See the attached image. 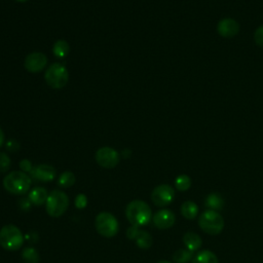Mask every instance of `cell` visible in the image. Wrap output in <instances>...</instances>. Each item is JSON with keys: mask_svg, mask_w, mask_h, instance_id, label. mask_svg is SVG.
<instances>
[{"mask_svg": "<svg viewBox=\"0 0 263 263\" xmlns=\"http://www.w3.org/2000/svg\"><path fill=\"white\" fill-rule=\"evenodd\" d=\"M125 216L132 225L139 227L147 225L150 222L152 218V212L147 202L136 199L126 205Z\"/></svg>", "mask_w": 263, "mask_h": 263, "instance_id": "1", "label": "cell"}, {"mask_svg": "<svg viewBox=\"0 0 263 263\" xmlns=\"http://www.w3.org/2000/svg\"><path fill=\"white\" fill-rule=\"evenodd\" d=\"M3 187L9 193L25 194L31 187V178L22 171H13L4 177Z\"/></svg>", "mask_w": 263, "mask_h": 263, "instance_id": "2", "label": "cell"}, {"mask_svg": "<svg viewBox=\"0 0 263 263\" xmlns=\"http://www.w3.org/2000/svg\"><path fill=\"white\" fill-rule=\"evenodd\" d=\"M24 243V235L15 225L8 224L0 229V245L7 251H16Z\"/></svg>", "mask_w": 263, "mask_h": 263, "instance_id": "3", "label": "cell"}, {"mask_svg": "<svg viewBox=\"0 0 263 263\" xmlns=\"http://www.w3.org/2000/svg\"><path fill=\"white\" fill-rule=\"evenodd\" d=\"M69 206V197L62 190H53L48 194L45 202L46 213L53 218L65 214Z\"/></svg>", "mask_w": 263, "mask_h": 263, "instance_id": "4", "label": "cell"}, {"mask_svg": "<svg viewBox=\"0 0 263 263\" xmlns=\"http://www.w3.org/2000/svg\"><path fill=\"white\" fill-rule=\"evenodd\" d=\"M198 225L205 233L216 235L223 230L224 219L217 211L208 210L199 216Z\"/></svg>", "mask_w": 263, "mask_h": 263, "instance_id": "5", "label": "cell"}, {"mask_svg": "<svg viewBox=\"0 0 263 263\" xmlns=\"http://www.w3.org/2000/svg\"><path fill=\"white\" fill-rule=\"evenodd\" d=\"M45 82L52 88H63L69 80V73L65 66L59 63L51 64L44 74Z\"/></svg>", "mask_w": 263, "mask_h": 263, "instance_id": "6", "label": "cell"}, {"mask_svg": "<svg viewBox=\"0 0 263 263\" xmlns=\"http://www.w3.org/2000/svg\"><path fill=\"white\" fill-rule=\"evenodd\" d=\"M95 227L99 234L109 238L117 234L119 226L117 219L111 213L101 212L96 217Z\"/></svg>", "mask_w": 263, "mask_h": 263, "instance_id": "7", "label": "cell"}, {"mask_svg": "<svg viewBox=\"0 0 263 263\" xmlns=\"http://www.w3.org/2000/svg\"><path fill=\"white\" fill-rule=\"evenodd\" d=\"M95 158L100 166L113 168L119 162V153L111 147H102L96 152Z\"/></svg>", "mask_w": 263, "mask_h": 263, "instance_id": "8", "label": "cell"}, {"mask_svg": "<svg viewBox=\"0 0 263 263\" xmlns=\"http://www.w3.org/2000/svg\"><path fill=\"white\" fill-rule=\"evenodd\" d=\"M175 196V190L167 184L156 186L151 193V200L157 206H165L170 204Z\"/></svg>", "mask_w": 263, "mask_h": 263, "instance_id": "9", "label": "cell"}, {"mask_svg": "<svg viewBox=\"0 0 263 263\" xmlns=\"http://www.w3.org/2000/svg\"><path fill=\"white\" fill-rule=\"evenodd\" d=\"M47 64V58L42 52H32L28 54L25 59L24 66L27 71L31 73H38L41 72Z\"/></svg>", "mask_w": 263, "mask_h": 263, "instance_id": "10", "label": "cell"}, {"mask_svg": "<svg viewBox=\"0 0 263 263\" xmlns=\"http://www.w3.org/2000/svg\"><path fill=\"white\" fill-rule=\"evenodd\" d=\"M153 224L156 228L164 230L171 228L176 221L175 214L170 210H160L153 215Z\"/></svg>", "mask_w": 263, "mask_h": 263, "instance_id": "11", "label": "cell"}, {"mask_svg": "<svg viewBox=\"0 0 263 263\" xmlns=\"http://www.w3.org/2000/svg\"><path fill=\"white\" fill-rule=\"evenodd\" d=\"M217 30H218V33L222 37H224V38H232V37H234L238 33L239 25H238V23L235 20L230 18V17H226V18L221 20L218 23Z\"/></svg>", "mask_w": 263, "mask_h": 263, "instance_id": "12", "label": "cell"}, {"mask_svg": "<svg viewBox=\"0 0 263 263\" xmlns=\"http://www.w3.org/2000/svg\"><path fill=\"white\" fill-rule=\"evenodd\" d=\"M31 174L35 179L41 182H49L52 181L55 177V168L49 164L42 163L35 166Z\"/></svg>", "mask_w": 263, "mask_h": 263, "instance_id": "13", "label": "cell"}, {"mask_svg": "<svg viewBox=\"0 0 263 263\" xmlns=\"http://www.w3.org/2000/svg\"><path fill=\"white\" fill-rule=\"evenodd\" d=\"M48 197V193L45 188L43 187H35L29 192V200L31 203L35 205H42L46 202V199Z\"/></svg>", "mask_w": 263, "mask_h": 263, "instance_id": "14", "label": "cell"}, {"mask_svg": "<svg viewBox=\"0 0 263 263\" xmlns=\"http://www.w3.org/2000/svg\"><path fill=\"white\" fill-rule=\"evenodd\" d=\"M183 242L186 246V248L191 252L197 251L202 245V240H201L200 236L193 231H187L184 234Z\"/></svg>", "mask_w": 263, "mask_h": 263, "instance_id": "15", "label": "cell"}, {"mask_svg": "<svg viewBox=\"0 0 263 263\" xmlns=\"http://www.w3.org/2000/svg\"><path fill=\"white\" fill-rule=\"evenodd\" d=\"M192 263H219V261L213 252L204 250L194 255L192 258Z\"/></svg>", "mask_w": 263, "mask_h": 263, "instance_id": "16", "label": "cell"}, {"mask_svg": "<svg viewBox=\"0 0 263 263\" xmlns=\"http://www.w3.org/2000/svg\"><path fill=\"white\" fill-rule=\"evenodd\" d=\"M205 205L209 208V210L213 211H219L224 205V199L219 193H210L205 198Z\"/></svg>", "mask_w": 263, "mask_h": 263, "instance_id": "17", "label": "cell"}, {"mask_svg": "<svg viewBox=\"0 0 263 263\" xmlns=\"http://www.w3.org/2000/svg\"><path fill=\"white\" fill-rule=\"evenodd\" d=\"M197 213H198V208L196 203L191 200H187L183 202V204L181 205V214L183 215L184 218L188 220L194 219L197 216Z\"/></svg>", "mask_w": 263, "mask_h": 263, "instance_id": "18", "label": "cell"}, {"mask_svg": "<svg viewBox=\"0 0 263 263\" xmlns=\"http://www.w3.org/2000/svg\"><path fill=\"white\" fill-rule=\"evenodd\" d=\"M70 51V45L65 40H58L52 46V52L58 59H64Z\"/></svg>", "mask_w": 263, "mask_h": 263, "instance_id": "19", "label": "cell"}, {"mask_svg": "<svg viewBox=\"0 0 263 263\" xmlns=\"http://www.w3.org/2000/svg\"><path fill=\"white\" fill-rule=\"evenodd\" d=\"M135 240H136L137 246L141 249H149L153 242V239H152V236L150 235V233H148L147 231H144V230H140V232Z\"/></svg>", "mask_w": 263, "mask_h": 263, "instance_id": "20", "label": "cell"}, {"mask_svg": "<svg viewBox=\"0 0 263 263\" xmlns=\"http://www.w3.org/2000/svg\"><path fill=\"white\" fill-rule=\"evenodd\" d=\"M193 252L188 249H179L173 254V261L175 263H188L192 259Z\"/></svg>", "mask_w": 263, "mask_h": 263, "instance_id": "21", "label": "cell"}, {"mask_svg": "<svg viewBox=\"0 0 263 263\" xmlns=\"http://www.w3.org/2000/svg\"><path fill=\"white\" fill-rule=\"evenodd\" d=\"M22 259L25 263H38L39 254L34 248L27 247L22 251Z\"/></svg>", "mask_w": 263, "mask_h": 263, "instance_id": "22", "label": "cell"}, {"mask_svg": "<svg viewBox=\"0 0 263 263\" xmlns=\"http://www.w3.org/2000/svg\"><path fill=\"white\" fill-rule=\"evenodd\" d=\"M75 183V176L72 172L70 171H66L64 172L58 181V185L62 188H68L71 187L73 184Z\"/></svg>", "mask_w": 263, "mask_h": 263, "instance_id": "23", "label": "cell"}, {"mask_svg": "<svg viewBox=\"0 0 263 263\" xmlns=\"http://www.w3.org/2000/svg\"><path fill=\"white\" fill-rule=\"evenodd\" d=\"M175 186L179 191H186L191 186V179L187 175H180L175 180Z\"/></svg>", "mask_w": 263, "mask_h": 263, "instance_id": "24", "label": "cell"}, {"mask_svg": "<svg viewBox=\"0 0 263 263\" xmlns=\"http://www.w3.org/2000/svg\"><path fill=\"white\" fill-rule=\"evenodd\" d=\"M10 164L11 160L9 156L4 152H0V173L7 172L10 167Z\"/></svg>", "mask_w": 263, "mask_h": 263, "instance_id": "25", "label": "cell"}, {"mask_svg": "<svg viewBox=\"0 0 263 263\" xmlns=\"http://www.w3.org/2000/svg\"><path fill=\"white\" fill-rule=\"evenodd\" d=\"M87 204V198L83 193H80L75 198V206L77 209H84Z\"/></svg>", "mask_w": 263, "mask_h": 263, "instance_id": "26", "label": "cell"}, {"mask_svg": "<svg viewBox=\"0 0 263 263\" xmlns=\"http://www.w3.org/2000/svg\"><path fill=\"white\" fill-rule=\"evenodd\" d=\"M254 40L260 47H263V26H260L254 34Z\"/></svg>", "mask_w": 263, "mask_h": 263, "instance_id": "27", "label": "cell"}, {"mask_svg": "<svg viewBox=\"0 0 263 263\" xmlns=\"http://www.w3.org/2000/svg\"><path fill=\"white\" fill-rule=\"evenodd\" d=\"M140 230L138 228V226H135V225H132L127 230H126V236L129 238V239H136V237L138 236Z\"/></svg>", "mask_w": 263, "mask_h": 263, "instance_id": "28", "label": "cell"}, {"mask_svg": "<svg viewBox=\"0 0 263 263\" xmlns=\"http://www.w3.org/2000/svg\"><path fill=\"white\" fill-rule=\"evenodd\" d=\"M20 167H21L22 172H24V173H29V172L31 173L32 170H33L32 163H31V161L28 160V159H23V160L20 162Z\"/></svg>", "mask_w": 263, "mask_h": 263, "instance_id": "29", "label": "cell"}, {"mask_svg": "<svg viewBox=\"0 0 263 263\" xmlns=\"http://www.w3.org/2000/svg\"><path fill=\"white\" fill-rule=\"evenodd\" d=\"M6 149L10 152H16L20 149V144L15 140H9L6 143Z\"/></svg>", "mask_w": 263, "mask_h": 263, "instance_id": "30", "label": "cell"}, {"mask_svg": "<svg viewBox=\"0 0 263 263\" xmlns=\"http://www.w3.org/2000/svg\"><path fill=\"white\" fill-rule=\"evenodd\" d=\"M20 204H21V208H22L23 210H28V209H30L31 202H30L29 198H24V199H22V200L20 201Z\"/></svg>", "mask_w": 263, "mask_h": 263, "instance_id": "31", "label": "cell"}, {"mask_svg": "<svg viewBox=\"0 0 263 263\" xmlns=\"http://www.w3.org/2000/svg\"><path fill=\"white\" fill-rule=\"evenodd\" d=\"M4 144V133L0 127V147H2Z\"/></svg>", "mask_w": 263, "mask_h": 263, "instance_id": "32", "label": "cell"}, {"mask_svg": "<svg viewBox=\"0 0 263 263\" xmlns=\"http://www.w3.org/2000/svg\"><path fill=\"white\" fill-rule=\"evenodd\" d=\"M157 263H171L170 261H166V260H161V261H158Z\"/></svg>", "mask_w": 263, "mask_h": 263, "instance_id": "33", "label": "cell"}, {"mask_svg": "<svg viewBox=\"0 0 263 263\" xmlns=\"http://www.w3.org/2000/svg\"><path fill=\"white\" fill-rule=\"evenodd\" d=\"M15 1H17V2H27L29 0H15Z\"/></svg>", "mask_w": 263, "mask_h": 263, "instance_id": "34", "label": "cell"}]
</instances>
